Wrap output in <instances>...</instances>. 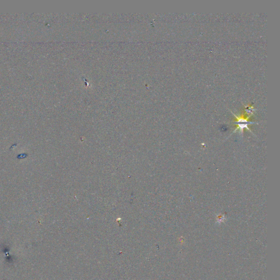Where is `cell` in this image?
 I'll use <instances>...</instances> for the list:
<instances>
[{
	"label": "cell",
	"instance_id": "6da1fadb",
	"mask_svg": "<svg viewBox=\"0 0 280 280\" xmlns=\"http://www.w3.org/2000/svg\"><path fill=\"white\" fill-rule=\"evenodd\" d=\"M234 114V116H235V117L237 118V121L235 123V124H237L238 126H239V128L240 129V131H241V133H242V131L244 130V128H247L248 130H250V129L248 128L247 125L248 124H254L255 123L254 122H247V120L246 119H244L242 117H240V118H238V117H237L235 114Z\"/></svg>",
	"mask_w": 280,
	"mask_h": 280
}]
</instances>
